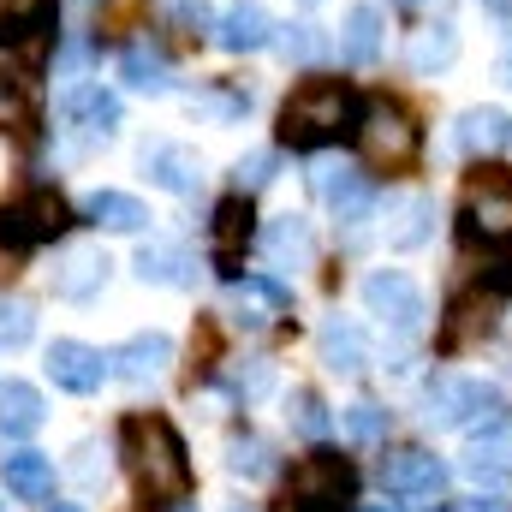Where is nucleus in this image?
Instances as JSON below:
<instances>
[{
  "mask_svg": "<svg viewBox=\"0 0 512 512\" xmlns=\"http://www.w3.org/2000/svg\"><path fill=\"white\" fill-rule=\"evenodd\" d=\"M120 441H126L131 477H137V489L149 501H161V507H185L191 501V459H185V441H179V429L167 417H143L137 411V417H126Z\"/></svg>",
  "mask_w": 512,
  "mask_h": 512,
  "instance_id": "f257e3e1",
  "label": "nucleus"
},
{
  "mask_svg": "<svg viewBox=\"0 0 512 512\" xmlns=\"http://www.w3.org/2000/svg\"><path fill=\"white\" fill-rule=\"evenodd\" d=\"M358 120H364V108H358L352 84H340V78H304L286 96V108H280V143L286 149H328L346 131H358Z\"/></svg>",
  "mask_w": 512,
  "mask_h": 512,
  "instance_id": "f03ea898",
  "label": "nucleus"
},
{
  "mask_svg": "<svg viewBox=\"0 0 512 512\" xmlns=\"http://www.w3.org/2000/svg\"><path fill=\"white\" fill-rule=\"evenodd\" d=\"M423 417L435 429H495L507 417V399L495 382H477V376H447L423 393Z\"/></svg>",
  "mask_w": 512,
  "mask_h": 512,
  "instance_id": "7ed1b4c3",
  "label": "nucleus"
},
{
  "mask_svg": "<svg viewBox=\"0 0 512 512\" xmlns=\"http://www.w3.org/2000/svg\"><path fill=\"white\" fill-rule=\"evenodd\" d=\"M358 495V471L340 453H310L286 477V507L298 512H346Z\"/></svg>",
  "mask_w": 512,
  "mask_h": 512,
  "instance_id": "20e7f679",
  "label": "nucleus"
},
{
  "mask_svg": "<svg viewBox=\"0 0 512 512\" xmlns=\"http://www.w3.org/2000/svg\"><path fill=\"white\" fill-rule=\"evenodd\" d=\"M72 227V209L60 203V191H30L12 209H0V245L6 251H36L48 239H60Z\"/></svg>",
  "mask_w": 512,
  "mask_h": 512,
  "instance_id": "39448f33",
  "label": "nucleus"
},
{
  "mask_svg": "<svg viewBox=\"0 0 512 512\" xmlns=\"http://www.w3.org/2000/svg\"><path fill=\"white\" fill-rule=\"evenodd\" d=\"M364 304H370V316L382 322L387 334H399V340H411V334H423V292H417V280L411 274H399V268H376L370 280H364Z\"/></svg>",
  "mask_w": 512,
  "mask_h": 512,
  "instance_id": "423d86ee",
  "label": "nucleus"
},
{
  "mask_svg": "<svg viewBox=\"0 0 512 512\" xmlns=\"http://www.w3.org/2000/svg\"><path fill=\"white\" fill-rule=\"evenodd\" d=\"M358 143H364V155H370L376 167H399V161H411V149H417V126H411L393 102H376V108H364V120H358Z\"/></svg>",
  "mask_w": 512,
  "mask_h": 512,
  "instance_id": "0eeeda50",
  "label": "nucleus"
},
{
  "mask_svg": "<svg viewBox=\"0 0 512 512\" xmlns=\"http://www.w3.org/2000/svg\"><path fill=\"white\" fill-rule=\"evenodd\" d=\"M251 197L245 191H233L215 215H209V262L227 274V280H239V262H245V245H251Z\"/></svg>",
  "mask_w": 512,
  "mask_h": 512,
  "instance_id": "6e6552de",
  "label": "nucleus"
},
{
  "mask_svg": "<svg viewBox=\"0 0 512 512\" xmlns=\"http://www.w3.org/2000/svg\"><path fill=\"white\" fill-rule=\"evenodd\" d=\"M108 376H114V364L96 346H84V340H54L48 346V382L60 393H96Z\"/></svg>",
  "mask_w": 512,
  "mask_h": 512,
  "instance_id": "1a4fd4ad",
  "label": "nucleus"
},
{
  "mask_svg": "<svg viewBox=\"0 0 512 512\" xmlns=\"http://www.w3.org/2000/svg\"><path fill=\"white\" fill-rule=\"evenodd\" d=\"M447 483V465L423 447H399L393 459L382 465V489L387 495H405V501H435Z\"/></svg>",
  "mask_w": 512,
  "mask_h": 512,
  "instance_id": "9d476101",
  "label": "nucleus"
},
{
  "mask_svg": "<svg viewBox=\"0 0 512 512\" xmlns=\"http://www.w3.org/2000/svg\"><path fill=\"white\" fill-rule=\"evenodd\" d=\"M143 173H149L161 191L191 197V191L203 185V155H197L191 143H149V149H143Z\"/></svg>",
  "mask_w": 512,
  "mask_h": 512,
  "instance_id": "9b49d317",
  "label": "nucleus"
},
{
  "mask_svg": "<svg viewBox=\"0 0 512 512\" xmlns=\"http://www.w3.org/2000/svg\"><path fill=\"white\" fill-rule=\"evenodd\" d=\"M316 191L328 197L334 221H346V227H358L376 209V185L364 173H352V167H316Z\"/></svg>",
  "mask_w": 512,
  "mask_h": 512,
  "instance_id": "f8f14e48",
  "label": "nucleus"
},
{
  "mask_svg": "<svg viewBox=\"0 0 512 512\" xmlns=\"http://www.w3.org/2000/svg\"><path fill=\"white\" fill-rule=\"evenodd\" d=\"M60 114H66V126H78L84 137H114L120 131V96H108L102 84H72L66 90V102H60Z\"/></svg>",
  "mask_w": 512,
  "mask_h": 512,
  "instance_id": "ddd939ff",
  "label": "nucleus"
},
{
  "mask_svg": "<svg viewBox=\"0 0 512 512\" xmlns=\"http://www.w3.org/2000/svg\"><path fill=\"white\" fill-rule=\"evenodd\" d=\"M459 149L471 161H495L512 149V114L507 108H465L459 114Z\"/></svg>",
  "mask_w": 512,
  "mask_h": 512,
  "instance_id": "4468645a",
  "label": "nucleus"
},
{
  "mask_svg": "<svg viewBox=\"0 0 512 512\" xmlns=\"http://www.w3.org/2000/svg\"><path fill=\"white\" fill-rule=\"evenodd\" d=\"M215 42H221L227 54H256V48H268V42H274V18H268V6H262V0H233V6L221 12Z\"/></svg>",
  "mask_w": 512,
  "mask_h": 512,
  "instance_id": "2eb2a0df",
  "label": "nucleus"
},
{
  "mask_svg": "<svg viewBox=\"0 0 512 512\" xmlns=\"http://www.w3.org/2000/svg\"><path fill=\"white\" fill-rule=\"evenodd\" d=\"M108 364H114V376L131 382V387L161 382V376H167V364H173V340H167V334H131Z\"/></svg>",
  "mask_w": 512,
  "mask_h": 512,
  "instance_id": "dca6fc26",
  "label": "nucleus"
},
{
  "mask_svg": "<svg viewBox=\"0 0 512 512\" xmlns=\"http://www.w3.org/2000/svg\"><path fill=\"white\" fill-rule=\"evenodd\" d=\"M0 483H6V495H18V501H48V495H54V459L36 453V447H12V453L0 459Z\"/></svg>",
  "mask_w": 512,
  "mask_h": 512,
  "instance_id": "f3484780",
  "label": "nucleus"
},
{
  "mask_svg": "<svg viewBox=\"0 0 512 512\" xmlns=\"http://www.w3.org/2000/svg\"><path fill=\"white\" fill-rule=\"evenodd\" d=\"M108 251H72L54 262V292L60 298H72V304H90L102 286H108Z\"/></svg>",
  "mask_w": 512,
  "mask_h": 512,
  "instance_id": "a211bd4d",
  "label": "nucleus"
},
{
  "mask_svg": "<svg viewBox=\"0 0 512 512\" xmlns=\"http://www.w3.org/2000/svg\"><path fill=\"white\" fill-rule=\"evenodd\" d=\"M262 251L274 268H310L316 262V239H310V221L304 215H280L262 227Z\"/></svg>",
  "mask_w": 512,
  "mask_h": 512,
  "instance_id": "6ab92c4d",
  "label": "nucleus"
},
{
  "mask_svg": "<svg viewBox=\"0 0 512 512\" xmlns=\"http://www.w3.org/2000/svg\"><path fill=\"white\" fill-rule=\"evenodd\" d=\"M262 310H292V286H280V280H268V274L233 280V322H239V328H262V322H268Z\"/></svg>",
  "mask_w": 512,
  "mask_h": 512,
  "instance_id": "aec40b11",
  "label": "nucleus"
},
{
  "mask_svg": "<svg viewBox=\"0 0 512 512\" xmlns=\"http://www.w3.org/2000/svg\"><path fill=\"white\" fill-rule=\"evenodd\" d=\"M495 328V298H483V292H465L453 310H447V322H441V352H465L471 340H483Z\"/></svg>",
  "mask_w": 512,
  "mask_h": 512,
  "instance_id": "412c9836",
  "label": "nucleus"
},
{
  "mask_svg": "<svg viewBox=\"0 0 512 512\" xmlns=\"http://www.w3.org/2000/svg\"><path fill=\"white\" fill-rule=\"evenodd\" d=\"M322 364H328L334 376H358V370L370 364V340H364V328L346 322V316L322 322Z\"/></svg>",
  "mask_w": 512,
  "mask_h": 512,
  "instance_id": "4be33fe9",
  "label": "nucleus"
},
{
  "mask_svg": "<svg viewBox=\"0 0 512 512\" xmlns=\"http://www.w3.org/2000/svg\"><path fill=\"white\" fill-rule=\"evenodd\" d=\"M340 60L346 66H376L382 60V12L376 6H352L340 24Z\"/></svg>",
  "mask_w": 512,
  "mask_h": 512,
  "instance_id": "5701e85b",
  "label": "nucleus"
},
{
  "mask_svg": "<svg viewBox=\"0 0 512 512\" xmlns=\"http://www.w3.org/2000/svg\"><path fill=\"white\" fill-rule=\"evenodd\" d=\"M131 268H137L143 286H197V262L179 251V245H143Z\"/></svg>",
  "mask_w": 512,
  "mask_h": 512,
  "instance_id": "b1692460",
  "label": "nucleus"
},
{
  "mask_svg": "<svg viewBox=\"0 0 512 512\" xmlns=\"http://www.w3.org/2000/svg\"><path fill=\"white\" fill-rule=\"evenodd\" d=\"M120 78H126L131 90H143V96H167V90H173V66H167V54L149 48V42H131L126 54H120Z\"/></svg>",
  "mask_w": 512,
  "mask_h": 512,
  "instance_id": "393cba45",
  "label": "nucleus"
},
{
  "mask_svg": "<svg viewBox=\"0 0 512 512\" xmlns=\"http://www.w3.org/2000/svg\"><path fill=\"white\" fill-rule=\"evenodd\" d=\"M42 429V393L30 382H6L0 387V435L6 441H24Z\"/></svg>",
  "mask_w": 512,
  "mask_h": 512,
  "instance_id": "a878e982",
  "label": "nucleus"
},
{
  "mask_svg": "<svg viewBox=\"0 0 512 512\" xmlns=\"http://www.w3.org/2000/svg\"><path fill=\"white\" fill-rule=\"evenodd\" d=\"M387 245L393 251H417L423 239H429V221H435V203L429 197H393L387 203Z\"/></svg>",
  "mask_w": 512,
  "mask_h": 512,
  "instance_id": "bb28decb",
  "label": "nucleus"
},
{
  "mask_svg": "<svg viewBox=\"0 0 512 512\" xmlns=\"http://www.w3.org/2000/svg\"><path fill=\"white\" fill-rule=\"evenodd\" d=\"M453 54H459V30H453V24H423V30L411 36V72H417V78L447 72Z\"/></svg>",
  "mask_w": 512,
  "mask_h": 512,
  "instance_id": "cd10ccee",
  "label": "nucleus"
},
{
  "mask_svg": "<svg viewBox=\"0 0 512 512\" xmlns=\"http://www.w3.org/2000/svg\"><path fill=\"white\" fill-rule=\"evenodd\" d=\"M465 477H471V483H483V489H507V483H512V441H507V435L477 441V447L465 453Z\"/></svg>",
  "mask_w": 512,
  "mask_h": 512,
  "instance_id": "c85d7f7f",
  "label": "nucleus"
},
{
  "mask_svg": "<svg viewBox=\"0 0 512 512\" xmlns=\"http://www.w3.org/2000/svg\"><path fill=\"white\" fill-rule=\"evenodd\" d=\"M90 221H102L108 233H143L149 227V209L131 191H96L90 197Z\"/></svg>",
  "mask_w": 512,
  "mask_h": 512,
  "instance_id": "c756f323",
  "label": "nucleus"
},
{
  "mask_svg": "<svg viewBox=\"0 0 512 512\" xmlns=\"http://www.w3.org/2000/svg\"><path fill=\"white\" fill-rule=\"evenodd\" d=\"M471 221H477L489 239H507L512 233V191H501L495 179H483V185L471 191Z\"/></svg>",
  "mask_w": 512,
  "mask_h": 512,
  "instance_id": "7c9ffc66",
  "label": "nucleus"
},
{
  "mask_svg": "<svg viewBox=\"0 0 512 512\" xmlns=\"http://www.w3.org/2000/svg\"><path fill=\"white\" fill-rule=\"evenodd\" d=\"M274 42H280V54H286V60H298V66H310V60H322V54H328L322 24H286Z\"/></svg>",
  "mask_w": 512,
  "mask_h": 512,
  "instance_id": "2f4dec72",
  "label": "nucleus"
},
{
  "mask_svg": "<svg viewBox=\"0 0 512 512\" xmlns=\"http://www.w3.org/2000/svg\"><path fill=\"white\" fill-rule=\"evenodd\" d=\"M227 471L233 477H268L274 471V459H268V441H256V435H233V447H227Z\"/></svg>",
  "mask_w": 512,
  "mask_h": 512,
  "instance_id": "473e14b6",
  "label": "nucleus"
},
{
  "mask_svg": "<svg viewBox=\"0 0 512 512\" xmlns=\"http://www.w3.org/2000/svg\"><path fill=\"white\" fill-rule=\"evenodd\" d=\"M30 334H36V310L24 298H0V346L18 352V346H30Z\"/></svg>",
  "mask_w": 512,
  "mask_h": 512,
  "instance_id": "72a5a7b5",
  "label": "nucleus"
},
{
  "mask_svg": "<svg viewBox=\"0 0 512 512\" xmlns=\"http://www.w3.org/2000/svg\"><path fill=\"white\" fill-rule=\"evenodd\" d=\"M346 429H352V441L376 447V441H387V411L376 399H358V405H346Z\"/></svg>",
  "mask_w": 512,
  "mask_h": 512,
  "instance_id": "f704fd0d",
  "label": "nucleus"
},
{
  "mask_svg": "<svg viewBox=\"0 0 512 512\" xmlns=\"http://www.w3.org/2000/svg\"><path fill=\"white\" fill-rule=\"evenodd\" d=\"M292 429L310 435V441H322V435L334 429V417H328V405H322L316 393H292Z\"/></svg>",
  "mask_w": 512,
  "mask_h": 512,
  "instance_id": "c9c22d12",
  "label": "nucleus"
},
{
  "mask_svg": "<svg viewBox=\"0 0 512 512\" xmlns=\"http://www.w3.org/2000/svg\"><path fill=\"white\" fill-rule=\"evenodd\" d=\"M227 387H233L239 399H262V393L274 387V364H262V358H251L245 370H233V376H227Z\"/></svg>",
  "mask_w": 512,
  "mask_h": 512,
  "instance_id": "e433bc0d",
  "label": "nucleus"
},
{
  "mask_svg": "<svg viewBox=\"0 0 512 512\" xmlns=\"http://www.w3.org/2000/svg\"><path fill=\"white\" fill-rule=\"evenodd\" d=\"M233 179H239V191H245V197H251V191H262V185L274 179V149H256V155H245Z\"/></svg>",
  "mask_w": 512,
  "mask_h": 512,
  "instance_id": "4c0bfd02",
  "label": "nucleus"
},
{
  "mask_svg": "<svg viewBox=\"0 0 512 512\" xmlns=\"http://www.w3.org/2000/svg\"><path fill=\"white\" fill-rule=\"evenodd\" d=\"M167 12H173V24H179V30H191V36L215 24V12H209V0H167Z\"/></svg>",
  "mask_w": 512,
  "mask_h": 512,
  "instance_id": "58836bf2",
  "label": "nucleus"
},
{
  "mask_svg": "<svg viewBox=\"0 0 512 512\" xmlns=\"http://www.w3.org/2000/svg\"><path fill=\"white\" fill-rule=\"evenodd\" d=\"M459 512H512L507 501H495V495H477V501H465Z\"/></svg>",
  "mask_w": 512,
  "mask_h": 512,
  "instance_id": "ea45409f",
  "label": "nucleus"
},
{
  "mask_svg": "<svg viewBox=\"0 0 512 512\" xmlns=\"http://www.w3.org/2000/svg\"><path fill=\"white\" fill-rule=\"evenodd\" d=\"M483 6H489L495 18H507V24H512V0H483Z\"/></svg>",
  "mask_w": 512,
  "mask_h": 512,
  "instance_id": "a19ab883",
  "label": "nucleus"
},
{
  "mask_svg": "<svg viewBox=\"0 0 512 512\" xmlns=\"http://www.w3.org/2000/svg\"><path fill=\"white\" fill-rule=\"evenodd\" d=\"M495 72H501V84H512V42H507V54H501V66H495Z\"/></svg>",
  "mask_w": 512,
  "mask_h": 512,
  "instance_id": "79ce46f5",
  "label": "nucleus"
},
{
  "mask_svg": "<svg viewBox=\"0 0 512 512\" xmlns=\"http://www.w3.org/2000/svg\"><path fill=\"white\" fill-rule=\"evenodd\" d=\"M48 512H84V507H72V501H54V507H48Z\"/></svg>",
  "mask_w": 512,
  "mask_h": 512,
  "instance_id": "37998d69",
  "label": "nucleus"
},
{
  "mask_svg": "<svg viewBox=\"0 0 512 512\" xmlns=\"http://www.w3.org/2000/svg\"><path fill=\"white\" fill-rule=\"evenodd\" d=\"M417 512H447V507H417Z\"/></svg>",
  "mask_w": 512,
  "mask_h": 512,
  "instance_id": "c03bdc74",
  "label": "nucleus"
},
{
  "mask_svg": "<svg viewBox=\"0 0 512 512\" xmlns=\"http://www.w3.org/2000/svg\"><path fill=\"white\" fill-rule=\"evenodd\" d=\"M304 6H316V0H304Z\"/></svg>",
  "mask_w": 512,
  "mask_h": 512,
  "instance_id": "a18cd8bd",
  "label": "nucleus"
}]
</instances>
